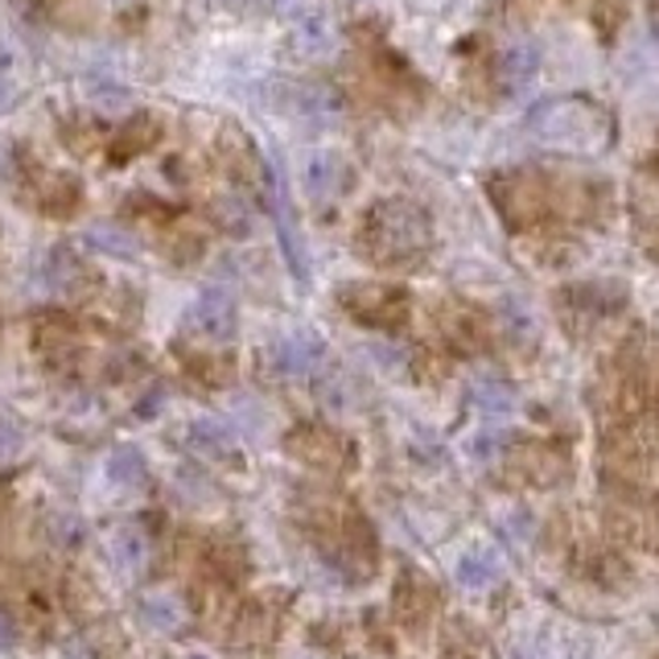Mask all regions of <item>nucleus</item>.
<instances>
[{
  "label": "nucleus",
  "mask_w": 659,
  "mask_h": 659,
  "mask_svg": "<svg viewBox=\"0 0 659 659\" xmlns=\"http://www.w3.org/2000/svg\"><path fill=\"white\" fill-rule=\"evenodd\" d=\"M107 474H112V482H140L145 478V457H140V450H133V445H124V450H116V454L107 457Z\"/></svg>",
  "instance_id": "nucleus-18"
},
{
  "label": "nucleus",
  "mask_w": 659,
  "mask_h": 659,
  "mask_svg": "<svg viewBox=\"0 0 659 659\" xmlns=\"http://www.w3.org/2000/svg\"><path fill=\"white\" fill-rule=\"evenodd\" d=\"M21 450V429L9 417H0V457H13Z\"/></svg>",
  "instance_id": "nucleus-22"
},
{
  "label": "nucleus",
  "mask_w": 659,
  "mask_h": 659,
  "mask_svg": "<svg viewBox=\"0 0 659 659\" xmlns=\"http://www.w3.org/2000/svg\"><path fill=\"white\" fill-rule=\"evenodd\" d=\"M157 136H161V124L140 112V116H133V124L116 136V145H112V161H133V157H140L145 149L157 145Z\"/></svg>",
  "instance_id": "nucleus-14"
},
{
  "label": "nucleus",
  "mask_w": 659,
  "mask_h": 659,
  "mask_svg": "<svg viewBox=\"0 0 659 659\" xmlns=\"http://www.w3.org/2000/svg\"><path fill=\"white\" fill-rule=\"evenodd\" d=\"M565 302H573V309H586L590 318H606L626 305V288L618 281H586V285L569 288Z\"/></svg>",
  "instance_id": "nucleus-12"
},
{
  "label": "nucleus",
  "mask_w": 659,
  "mask_h": 659,
  "mask_svg": "<svg viewBox=\"0 0 659 659\" xmlns=\"http://www.w3.org/2000/svg\"><path fill=\"white\" fill-rule=\"evenodd\" d=\"M83 239L95 248V252H107V255H116V260H133V255L140 252V243H136L133 231H124L116 223H91Z\"/></svg>",
  "instance_id": "nucleus-15"
},
{
  "label": "nucleus",
  "mask_w": 659,
  "mask_h": 659,
  "mask_svg": "<svg viewBox=\"0 0 659 659\" xmlns=\"http://www.w3.org/2000/svg\"><path fill=\"white\" fill-rule=\"evenodd\" d=\"M433 248V223L412 198H379L359 223V255L375 269H412Z\"/></svg>",
  "instance_id": "nucleus-1"
},
{
  "label": "nucleus",
  "mask_w": 659,
  "mask_h": 659,
  "mask_svg": "<svg viewBox=\"0 0 659 659\" xmlns=\"http://www.w3.org/2000/svg\"><path fill=\"white\" fill-rule=\"evenodd\" d=\"M288 50L305 58V63H314V58H326V54L334 50V30H330V21L321 18V13H302L297 25H293V34H288Z\"/></svg>",
  "instance_id": "nucleus-11"
},
{
  "label": "nucleus",
  "mask_w": 659,
  "mask_h": 659,
  "mask_svg": "<svg viewBox=\"0 0 659 659\" xmlns=\"http://www.w3.org/2000/svg\"><path fill=\"white\" fill-rule=\"evenodd\" d=\"M321 355H326V346H321L318 334H288V339L276 342V351H272V359H276V367L285 375H305L314 372L321 363Z\"/></svg>",
  "instance_id": "nucleus-13"
},
{
  "label": "nucleus",
  "mask_w": 659,
  "mask_h": 659,
  "mask_svg": "<svg viewBox=\"0 0 659 659\" xmlns=\"http://www.w3.org/2000/svg\"><path fill=\"white\" fill-rule=\"evenodd\" d=\"M269 203H272V219H276V236H281V252H285V264L297 281H309V252H305L302 227L293 219V206H288L285 194V178L276 166H269Z\"/></svg>",
  "instance_id": "nucleus-5"
},
{
  "label": "nucleus",
  "mask_w": 659,
  "mask_h": 659,
  "mask_svg": "<svg viewBox=\"0 0 659 659\" xmlns=\"http://www.w3.org/2000/svg\"><path fill=\"white\" fill-rule=\"evenodd\" d=\"M288 454L318 466V470H339V466L351 462V445L334 429H326V424H302L288 438Z\"/></svg>",
  "instance_id": "nucleus-7"
},
{
  "label": "nucleus",
  "mask_w": 659,
  "mask_h": 659,
  "mask_svg": "<svg viewBox=\"0 0 659 659\" xmlns=\"http://www.w3.org/2000/svg\"><path fill=\"white\" fill-rule=\"evenodd\" d=\"M527 128L536 133L541 145L560 152H577V157H593L610 145V120L593 100L581 95H553L541 100L527 112Z\"/></svg>",
  "instance_id": "nucleus-2"
},
{
  "label": "nucleus",
  "mask_w": 659,
  "mask_h": 659,
  "mask_svg": "<svg viewBox=\"0 0 659 659\" xmlns=\"http://www.w3.org/2000/svg\"><path fill=\"white\" fill-rule=\"evenodd\" d=\"M656 37H659V18H656Z\"/></svg>",
  "instance_id": "nucleus-28"
},
{
  "label": "nucleus",
  "mask_w": 659,
  "mask_h": 659,
  "mask_svg": "<svg viewBox=\"0 0 659 659\" xmlns=\"http://www.w3.org/2000/svg\"><path fill=\"white\" fill-rule=\"evenodd\" d=\"M145 610H149V618L157 626H178V606L170 598H145Z\"/></svg>",
  "instance_id": "nucleus-21"
},
{
  "label": "nucleus",
  "mask_w": 659,
  "mask_h": 659,
  "mask_svg": "<svg viewBox=\"0 0 659 659\" xmlns=\"http://www.w3.org/2000/svg\"><path fill=\"white\" fill-rule=\"evenodd\" d=\"M9 100H13V87H9V75H0V112H4Z\"/></svg>",
  "instance_id": "nucleus-26"
},
{
  "label": "nucleus",
  "mask_w": 659,
  "mask_h": 659,
  "mask_svg": "<svg viewBox=\"0 0 659 659\" xmlns=\"http://www.w3.org/2000/svg\"><path fill=\"white\" fill-rule=\"evenodd\" d=\"M495 577H499V557L490 548H470L466 557L457 560V581L466 590H487Z\"/></svg>",
  "instance_id": "nucleus-17"
},
{
  "label": "nucleus",
  "mask_w": 659,
  "mask_h": 659,
  "mask_svg": "<svg viewBox=\"0 0 659 659\" xmlns=\"http://www.w3.org/2000/svg\"><path fill=\"white\" fill-rule=\"evenodd\" d=\"M255 0H219V9H227V13H248Z\"/></svg>",
  "instance_id": "nucleus-24"
},
{
  "label": "nucleus",
  "mask_w": 659,
  "mask_h": 659,
  "mask_svg": "<svg viewBox=\"0 0 659 659\" xmlns=\"http://www.w3.org/2000/svg\"><path fill=\"white\" fill-rule=\"evenodd\" d=\"M293 4H297V0H272V9H281V13H288Z\"/></svg>",
  "instance_id": "nucleus-27"
},
{
  "label": "nucleus",
  "mask_w": 659,
  "mask_h": 659,
  "mask_svg": "<svg viewBox=\"0 0 659 659\" xmlns=\"http://www.w3.org/2000/svg\"><path fill=\"white\" fill-rule=\"evenodd\" d=\"M302 186H305V198H314V203H330V198H339L342 190L351 186V170H346V161H342L339 152H309L302 166Z\"/></svg>",
  "instance_id": "nucleus-9"
},
{
  "label": "nucleus",
  "mask_w": 659,
  "mask_h": 659,
  "mask_svg": "<svg viewBox=\"0 0 659 659\" xmlns=\"http://www.w3.org/2000/svg\"><path fill=\"white\" fill-rule=\"evenodd\" d=\"M339 305L367 330H400L408 321V293L391 281H346L339 285Z\"/></svg>",
  "instance_id": "nucleus-4"
},
{
  "label": "nucleus",
  "mask_w": 659,
  "mask_h": 659,
  "mask_svg": "<svg viewBox=\"0 0 659 659\" xmlns=\"http://www.w3.org/2000/svg\"><path fill=\"white\" fill-rule=\"evenodd\" d=\"M83 198V182L75 178V173H50L46 182H42V206L50 211V215H70L75 206Z\"/></svg>",
  "instance_id": "nucleus-16"
},
{
  "label": "nucleus",
  "mask_w": 659,
  "mask_h": 659,
  "mask_svg": "<svg viewBox=\"0 0 659 659\" xmlns=\"http://www.w3.org/2000/svg\"><path fill=\"white\" fill-rule=\"evenodd\" d=\"M487 190L499 219L511 227H527V223L544 219L553 206V186L541 170H503L490 178Z\"/></svg>",
  "instance_id": "nucleus-3"
},
{
  "label": "nucleus",
  "mask_w": 659,
  "mask_h": 659,
  "mask_svg": "<svg viewBox=\"0 0 659 659\" xmlns=\"http://www.w3.org/2000/svg\"><path fill=\"white\" fill-rule=\"evenodd\" d=\"M441 593L433 586V577L421 573V569H400L396 577V593H391V606H396V618L405 626H424V618L438 610Z\"/></svg>",
  "instance_id": "nucleus-8"
},
{
  "label": "nucleus",
  "mask_w": 659,
  "mask_h": 659,
  "mask_svg": "<svg viewBox=\"0 0 659 659\" xmlns=\"http://www.w3.org/2000/svg\"><path fill=\"white\" fill-rule=\"evenodd\" d=\"M13 643H18V630L0 618V647H13Z\"/></svg>",
  "instance_id": "nucleus-25"
},
{
  "label": "nucleus",
  "mask_w": 659,
  "mask_h": 659,
  "mask_svg": "<svg viewBox=\"0 0 659 659\" xmlns=\"http://www.w3.org/2000/svg\"><path fill=\"white\" fill-rule=\"evenodd\" d=\"M13 173H18V152L9 140H0V182H9Z\"/></svg>",
  "instance_id": "nucleus-23"
},
{
  "label": "nucleus",
  "mask_w": 659,
  "mask_h": 659,
  "mask_svg": "<svg viewBox=\"0 0 659 659\" xmlns=\"http://www.w3.org/2000/svg\"><path fill=\"white\" fill-rule=\"evenodd\" d=\"M236 321H239V309H236V297L227 293V288H203L194 305H190V330L194 334H203L206 342H227L236 334Z\"/></svg>",
  "instance_id": "nucleus-6"
},
{
  "label": "nucleus",
  "mask_w": 659,
  "mask_h": 659,
  "mask_svg": "<svg viewBox=\"0 0 659 659\" xmlns=\"http://www.w3.org/2000/svg\"><path fill=\"white\" fill-rule=\"evenodd\" d=\"M536 70H541V46L536 42H508L503 50H499V67H495V79H499V91L503 95H524L527 87L536 83Z\"/></svg>",
  "instance_id": "nucleus-10"
},
{
  "label": "nucleus",
  "mask_w": 659,
  "mask_h": 659,
  "mask_svg": "<svg viewBox=\"0 0 659 659\" xmlns=\"http://www.w3.org/2000/svg\"><path fill=\"white\" fill-rule=\"evenodd\" d=\"M87 95L91 103L107 112V116H120V112H133V95L128 91H120V87H87Z\"/></svg>",
  "instance_id": "nucleus-19"
},
{
  "label": "nucleus",
  "mask_w": 659,
  "mask_h": 659,
  "mask_svg": "<svg viewBox=\"0 0 659 659\" xmlns=\"http://www.w3.org/2000/svg\"><path fill=\"white\" fill-rule=\"evenodd\" d=\"M190 433H194V441L203 445V454L223 457L227 450H231V438H227V433H223V429H219L215 421H198L194 429H190Z\"/></svg>",
  "instance_id": "nucleus-20"
}]
</instances>
